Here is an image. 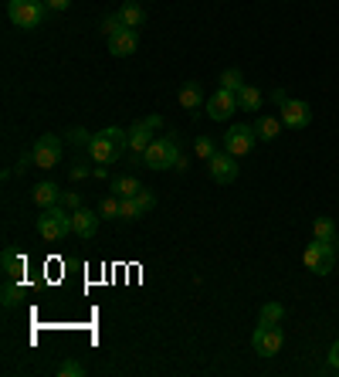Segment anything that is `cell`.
Wrapping results in <instances>:
<instances>
[{
  "mask_svg": "<svg viewBox=\"0 0 339 377\" xmlns=\"http://www.w3.org/2000/svg\"><path fill=\"white\" fill-rule=\"evenodd\" d=\"M143 167H150V170H180V173H184L190 163H187L184 153H180L177 133H170V136H156V140L146 146V153H143Z\"/></svg>",
  "mask_w": 339,
  "mask_h": 377,
  "instance_id": "6da1fadb",
  "label": "cell"
},
{
  "mask_svg": "<svg viewBox=\"0 0 339 377\" xmlns=\"http://www.w3.org/2000/svg\"><path fill=\"white\" fill-rule=\"evenodd\" d=\"M126 150H129V133L119 129V126H109L102 133H95L92 143H89V157H92L95 163H106V167L116 163Z\"/></svg>",
  "mask_w": 339,
  "mask_h": 377,
  "instance_id": "7a4b0ae2",
  "label": "cell"
},
{
  "mask_svg": "<svg viewBox=\"0 0 339 377\" xmlns=\"http://www.w3.org/2000/svg\"><path fill=\"white\" fill-rule=\"evenodd\" d=\"M48 4L45 0H7V21L21 31H34L45 24Z\"/></svg>",
  "mask_w": 339,
  "mask_h": 377,
  "instance_id": "3957f363",
  "label": "cell"
},
{
  "mask_svg": "<svg viewBox=\"0 0 339 377\" xmlns=\"http://www.w3.org/2000/svg\"><path fill=\"white\" fill-rule=\"evenodd\" d=\"M38 235L48 238V241H62V238L72 235V211L65 204L45 207L41 218H38Z\"/></svg>",
  "mask_w": 339,
  "mask_h": 377,
  "instance_id": "277c9868",
  "label": "cell"
},
{
  "mask_svg": "<svg viewBox=\"0 0 339 377\" xmlns=\"http://www.w3.org/2000/svg\"><path fill=\"white\" fill-rule=\"evenodd\" d=\"M336 255H339V241H312V245H306V251H302V266L309 268V272H316V275H329L333 272V266H336Z\"/></svg>",
  "mask_w": 339,
  "mask_h": 377,
  "instance_id": "5b68a950",
  "label": "cell"
},
{
  "mask_svg": "<svg viewBox=\"0 0 339 377\" xmlns=\"http://www.w3.org/2000/svg\"><path fill=\"white\" fill-rule=\"evenodd\" d=\"M282 344H285V333H282L278 323H258V330L251 337V346H255L258 357H275Z\"/></svg>",
  "mask_w": 339,
  "mask_h": 377,
  "instance_id": "8992f818",
  "label": "cell"
},
{
  "mask_svg": "<svg viewBox=\"0 0 339 377\" xmlns=\"http://www.w3.org/2000/svg\"><path fill=\"white\" fill-rule=\"evenodd\" d=\"M255 140H258V133H255V126H231L228 133H224V150L231 153V157H248L251 150H255Z\"/></svg>",
  "mask_w": 339,
  "mask_h": 377,
  "instance_id": "52a82bcc",
  "label": "cell"
},
{
  "mask_svg": "<svg viewBox=\"0 0 339 377\" xmlns=\"http://www.w3.org/2000/svg\"><path fill=\"white\" fill-rule=\"evenodd\" d=\"M204 109H207V116H211L214 123H224V119H231L241 106H238V95H234V92L217 89V92H211V99L204 102Z\"/></svg>",
  "mask_w": 339,
  "mask_h": 377,
  "instance_id": "ba28073f",
  "label": "cell"
},
{
  "mask_svg": "<svg viewBox=\"0 0 339 377\" xmlns=\"http://www.w3.org/2000/svg\"><path fill=\"white\" fill-rule=\"evenodd\" d=\"M31 153H34V163L41 167V170H51L58 160H62V140L58 136H38V143L31 146Z\"/></svg>",
  "mask_w": 339,
  "mask_h": 377,
  "instance_id": "9c48e42d",
  "label": "cell"
},
{
  "mask_svg": "<svg viewBox=\"0 0 339 377\" xmlns=\"http://www.w3.org/2000/svg\"><path fill=\"white\" fill-rule=\"evenodd\" d=\"M207 170L217 184H234L238 180V157H231L228 150H217L214 157L207 160Z\"/></svg>",
  "mask_w": 339,
  "mask_h": 377,
  "instance_id": "30bf717a",
  "label": "cell"
},
{
  "mask_svg": "<svg viewBox=\"0 0 339 377\" xmlns=\"http://www.w3.org/2000/svg\"><path fill=\"white\" fill-rule=\"evenodd\" d=\"M282 123L289 126V129H306V126L312 123L309 102H302V99H289V102L282 106Z\"/></svg>",
  "mask_w": 339,
  "mask_h": 377,
  "instance_id": "8fae6325",
  "label": "cell"
},
{
  "mask_svg": "<svg viewBox=\"0 0 339 377\" xmlns=\"http://www.w3.org/2000/svg\"><path fill=\"white\" fill-rule=\"evenodd\" d=\"M136 48H139L136 28H123L119 34H112V38H109V55H116V58H129Z\"/></svg>",
  "mask_w": 339,
  "mask_h": 377,
  "instance_id": "7c38bea8",
  "label": "cell"
},
{
  "mask_svg": "<svg viewBox=\"0 0 339 377\" xmlns=\"http://www.w3.org/2000/svg\"><path fill=\"white\" fill-rule=\"evenodd\" d=\"M99 221H102V214L78 207V211H72V231H75L78 238H95V231H99Z\"/></svg>",
  "mask_w": 339,
  "mask_h": 377,
  "instance_id": "4fadbf2b",
  "label": "cell"
},
{
  "mask_svg": "<svg viewBox=\"0 0 339 377\" xmlns=\"http://www.w3.org/2000/svg\"><path fill=\"white\" fill-rule=\"evenodd\" d=\"M153 140H156V133L143 123V119L129 126V150H133V153H139V157H143V153H146V146H150Z\"/></svg>",
  "mask_w": 339,
  "mask_h": 377,
  "instance_id": "5bb4252c",
  "label": "cell"
},
{
  "mask_svg": "<svg viewBox=\"0 0 339 377\" xmlns=\"http://www.w3.org/2000/svg\"><path fill=\"white\" fill-rule=\"evenodd\" d=\"M282 116H268V112H258V119H255V133H258V140L272 143L278 140V133H282Z\"/></svg>",
  "mask_w": 339,
  "mask_h": 377,
  "instance_id": "9a60e30c",
  "label": "cell"
},
{
  "mask_svg": "<svg viewBox=\"0 0 339 377\" xmlns=\"http://www.w3.org/2000/svg\"><path fill=\"white\" fill-rule=\"evenodd\" d=\"M31 197H34V204L41 207V211H45V207L62 204V190H58V184H51V180H45V184H38Z\"/></svg>",
  "mask_w": 339,
  "mask_h": 377,
  "instance_id": "2e32d148",
  "label": "cell"
},
{
  "mask_svg": "<svg viewBox=\"0 0 339 377\" xmlns=\"http://www.w3.org/2000/svg\"><path fill=\"white\" fill-rule=\"evenodd\" d=\"M0 266H4V272H7V279H21L24 268H28V258H24L17 248H7L4 255H0Z\"/></svg>",
  "mask_w": 339,
  "mask_h": 377,
  "instance_id": "e0dca14e",
  "label": "cell"
},
{
  "mask_svg": "<svg viewBox=\"0 0 339 377\" xmlns=\"http://www.w3.org/2000/svg\"><path fill=\"white\" fill-rule=\"evenodd\" d=\"M238 106H241L245 112H262L265 109L262 89H255V85H245V89L238 92Z\"/></svg>",
  "mask_w": 339,
  "mask_h": 377,
  "instance_id": "ac0fdd59",
  "label": "cell"
},
{
  "mask_svg": "<svg viewBox=\"0 0 339 377\" xmlns=\"http://www.w3.org/2000/svg\"><path fill=\"white\" fill-rule=\"evenodd\" d=\"M204 102V89H201V82H184V89H180V106L184 109H201Z\"/></svg>",
  "mask_w": 339,
  "mask_h": 377,
  "instance_id": "d6986e66",
  "label": "cell"
},
{
  "mask_svg": "<svg viewBox=\"0 0 339 377\" xmlns=\"http://www.w3.org/2000/svg\"><path fill=\"white\" fill-rule=\"evenodd\" d=\"M116 14L123 17V24H126V28H139V24L146 21V11L139 7L136 0H126V4L119 7V11H116Z\"/></svg>",
  "mask_w": 339,
  "mask_h": 377,
  "instance_id": "ffe728a7",
  "label": "cell"
},
{
  "mask_svg": "<svg viewBox=\"0 0 339 377\" xmlns=\"http://www.w3.org/2000/svg\"><path fill=\"white\" fill-rule=\"evenodd\" d=\"M312 235L319 238V241H339L336 221H333V218H316V221H312Z\"/></svg>",
  "mask_w": 339,
  "mask_h": 377,
  "instance_id": "44dd1931",
  "label": "cell"
},
{
  "mask_svg": "<svg viewBox=\"0 0 339 377\" xmlns=\"http://www.w3.org/2000/svg\"><path fill=\"white\" fill-rule=\"evenodd\" d=\"M139 190H143V184L136 177H116L112 180V194H119V197H136Z\"/></svg>",
  "mask_w": 339,
  "mask_h": 377,
  "instance_id": "7402d4cb",
  "label": "cell"
},
{
  "mask_svg": "<svg viewBox=\"0 0 339 377\" xmlns=\"http://www.w3.org/2000/svg\"><path fill=\"white\" fill-rule=\"evenodd\" d=\"M221 89H228V92H241L245 89V75H241V68H228V72H221Z\"/></svg>",
  "mask_w": 339,
  "mask_h": 377,
  "instance_id": "603a6c76",
  "label": "cell"
},
{
  "mask_svg": "<svg viewBox=\"0 0 339 377\" xmlns=\"http://www.w3.org/2000/svg\"><path fill=\"white\" fill-rule=\"evenodd\" d=\"M0 296H4V310H14L17 302L24 299V289H21V283H17V279H7V283H4V293H0Z\"/></svg>",
  "mask_w": 339,
  "mask_h": 377,
  "instance_id": "cb8c5ba5",
  "label": "cell"
},
{
  "mask_svg": "<svg viewBox=\"0 0 339 377\" xmlns=\"http://www.w3.org/2000/svg\"><path fill=\"white\" fill-rule=\"evenodd\" d=\"M282 319H285V306L282 302H265L262 313H258V323H278L282 327Z\"/></svg>",
  "mask_w": 339,
  "mask_h": 377,
  "instance_id": "d4e9b609",
  "label": "cell"
},
{
  "mask_svg": "<svg viewBox=\"0 0 339 377\" xmlns=\"http://www.w3.org/2000/svg\"><path fill=\"white\" fill-rule=\"evenodd\" d=\"M119 204H123V197L119 194H109V197H102V204H99V214L102 218H119Z\"/></svg>",
  "mask_w": 339,
  "mask_h": 377,
  "instance_id": "484cf974",
  "label": "cell"
},
{
  "mask_svg": "<svg viewBox=\"0 0 339 377\" xmlns=\"http://www.w3.org/2000/svg\"><path fill=\"white\" fill-rule=\"evenodd\" d=\"M194 153L201 160H211L217 153V143L211 140V136H197V140H194Z\"/></svg>",
  "mask_w": 339,
  "mask_h": 377,
  "instance_id": "4316f807",
  "label": "cell"
},
{
  "mask_svg": "<svg viewBox=\"0 0 339 377\" xmlns=\"http://www.w3.org/2000/svg\"><path fill=\"white\" fill-rule=\"evenodd\" d=\"M143 211H139L136 197H123V204H119V221H136Z\"/></svg>",
  "mask_w": 339,
  "mask_h": 377,
  "instance_id": "83f0119b",
  "label": "cell"
},
{
  "mask_svg": "<svg viewBox=\"0 0 339 377\" xmlns=\"http://www.w3.org/2000/svg\"><path fill=\"white\" fill-rule=\"evenodd\" d=\"M65 136H68V143H72V146H85V150H89V143H92V133H89V129H82V126L68 129Z\"/></svg>",
  "mask_w": 339,
  "mask_h": 377,
  "instance_id": "f1b7e54d",
  "label": "cell"
},
{
  "mask_svg": "<svg viewBox=\"0 0 339 377\" xmlns=\"http://www.w3.org/2000/svg\"><path fill=\"white\" fill-rule=\"evenodd\" d=\"M123 28H126V24H123V17H119V14H112V17H106V21H102V34H106V38L119 34Z\"/></svg>",
  "mask_w": 339,
  "mask_h": 377,
  "instance_id": "f546056e",
  "label": "cell"
},
{
  "mask_svg": "<svg viewBox=\"0 0 339 377\" xmlns=\"http://www.w3.org/2000/svg\"><path fill=\"white\" fill-rule=\"evenodd\" d=\"M136 204H139V211H143V214H146V211H153V207H156L153 190H146V187L139 190V194H136Z\"/></svg>",
  "mask_w": 339,
  "mask_h": 377,
  "instance_id": "4dcf8cb0",
  "label": "cell"
},
{
  "mask_svg": "<svg viewBox=\"0 0 339 377\" xmlns=\"http://www.w3.org/2000/svg\"><path fill=\"white\" fill-rule=\"evenodd\" d=\"M58 374H62V377H82V374H85V367H82L78 361H65L62 367H58Z\"/></svg>",
  "mask_w": 339,
  "mask_h": 377,
  "instance_id": "1f68e13d",
  "label": "cell"
},
{
  "mask_svg": "<svg viewBox=\"0 0 339 377\" xmlns=\"http://www.w3.org/2000/svg\"><path fill=\"white\" fill-rule=\"evenodd\" d=\"M95 167H89V163H72V170H68V177L72 180H85V177H92Z\"/></svg>",
  "mask_w": 339,
  "mask_h": 377,
  "instance_id": "d6a6232c",
  "label": "cell"
},
{
  "mask_svg": "<svg viewBox=\"0 0 339 377\" xmlns=\"http://www.w3.org/2000/svg\"><path fill=\"white\" fill-rule=\"evenodd\" d=\"M31 167H38V163H34V153H21V160H17L14 173H21V177H24V173L31 170Z\"/></svg>",
  "mask_w": 339,
  "mask_h": 377,
  "instance_id": "836d02e7",
  "label": "cell"
},
{
  "mask_svg": "<svg viewBox=\"0 0 339 377\" xmlns=\"http://www.w3.org/2000/svg\"><path fill=\"white\" fill-rule=\"evenodd\" d=\"M62 204L68 207V211H78V207H82V197H78L75 190H62Z\"/></svg>",
  "mask_w": 339,
  "mask_h": 377,
  "instance_id": "e575fe53",
  "label": "cell"
},
{
  "mask_svg": "<svg viewBox=\"0 0 339 377\" xmlns=\"http://www.w3.org/2000/svg\"><path fill=\"white\" fill-rule=\"evenodd\" d=\"M329 367H333V371H339V340L329 346Z\"/></svg>",
  "mask_w": 339,
  "mask_h": 377,
  "instance_id": "d590c367",
  "label": "cell"
},
{
  "mask_svg": "<svg viewBox=\"0 0 339 377\" xmlns=\"http://www.w3.org/2000/svg\"><path fill=\"white\" fill-rule=\"evenodd\" d=\"M45 4H48V11H68L72 0H45Z\"/></svg>",
  "mask_w": 339,
  "mask_h": 377,
  "instance_id": "8d00e7d4",
  "label": "cell"
},
{
  "mask_svg": "<svg viewBox=\"0 0 339 377\" xmlns=\"http://www.w3.org/2000/svg\"><path fill=\"white\" fill-rule=\"evenodd\" d=\"M143 123H146V126H150V129H153V133H156V129H160V126H163V116H146V119H143Z\"/></svg>",
  "mask_w": 339,
  "mask_h": 377,
  "instance_id": "74e56055",
  "label": "cell"
},
{
  "mask_svg": "<svg viewBox=\"0 0 339 377\" xmlns=\"http://www.w3.org/2000/svg\"><path fill=\"white\" fill-rule=\"evenodd\" d=\"M272 102H278V106H285V102H289V95L282 92V89H275V92H272Z\"/></svg>",
  "mask_w": 339,
  "mask_h": 377,
  "instance_id": "f35d334b",
  "label": "cell"
},
{
  "mask_svg": "<svg viewBox=\"0 0 339 377\" xmlns=\"http://www.w3.org/2000/svg\"><path fill=\"white\" fill-rule=\"evenodd\" d=\"M106 163H99V167H95V170H92V177H99V180H106Z\"/></svg>",
  "mask_w": 339,
  "mask_h": 377,
  "instance_id": "ab89813d",
  "label": "cell"
}]
</instances>
